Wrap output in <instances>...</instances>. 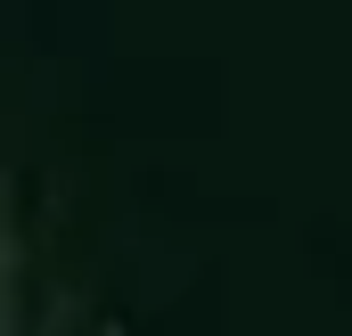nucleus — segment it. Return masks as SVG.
<instances>
[]
</instances>
